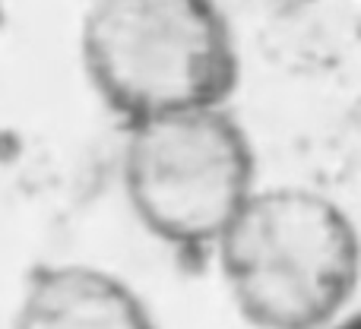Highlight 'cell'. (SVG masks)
Masks as SVG:
<instances>
[{"label": "cell", "instance_id": "1", "mask_svg": "<svg viewBox=\"0 0 361 329\" xmlns=\"http://www.w3.org/2000/svg\"><path fill=\"white\" fill-rule=\"evenodd\" d=\"M209 260L254 329H330L358 294L361 231L317 187L260 184Z\"/></svg>", "mask_w": 361, "mask_h": 329}, {"label": "cell", "instance_id": "5", "mask_svg": "<svg viewBox=\"0 0 361 329\" xmlns=\"http://www.w3.org/2000/svg\"><path fill=\"white\" fill-rule=\"evenodd\" d=\"M330 329H361V311H358V314H352V311H349L336 326H330Z\"/></svg>", "mask_w": 361, "mask_h": 329}, {"label": "cell", "instance_id": "3", "mask_svg": "<svg viewBox=\"0 0 361 329\" xmlns=\"http://www.w3.org/2000/svg\"><path fill=\"white\" fill-rule=\"evenodd\" d=\"M121 184L146 235L178 254L209 256L260 174L254 143L225 101L124 124Z\"/></svg>", "mask_w": 361, "mask_h": 329}, {"label": "cell", "instance_id": "4", "mask_svg": "<svg viewBox=\"0 0 361 329\" xmlns=\"http://www.w3.org/2000/svg\"><path fill=\"white\" fill-rule=\"evenodd\" d=\"M13 329H159L149 304L121 275L89 263H48L29 273Z\"/></svg>", "mask_w": 361, "mask_h": 329}, {"label": "cell", "instance_id": "2", "mask_svg": "<svg viewBox=\"0 0 361 329\" xmlns=\"http://www.w3.org/2000/svg\"><path fill=\"white\" fill-rule=\"evenodd\" d=\"M80 57L95 95L124 124L231 101L241 51L219 0H92Z\"/></svg>", "mask_w": 361, "mask_h": 329}]
</instances>
